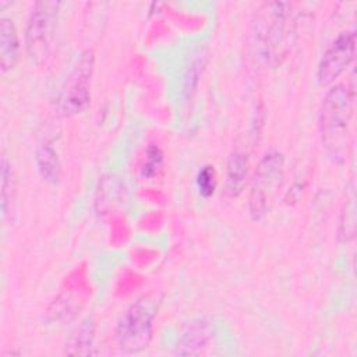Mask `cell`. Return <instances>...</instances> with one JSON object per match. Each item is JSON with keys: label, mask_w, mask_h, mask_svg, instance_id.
Listing matches in <instances>:
<instances>
[{"label": "cell", "mask_w": 357, "mask_h": 357, "mask_svg": "<svg viewBox=\"0 0 357 357\" xmlns=\"http://www.w3.org/2000/svg\"><path fill=\"white\" fill-rule=\"evenodd\" d=\"M291 4L269 1L261 4L254 14L250 31L252 54L271 67L279 66L287 54L294 35Z\"/></svg>", "instance_id": "cell-1"}, {"label": "cell", "mask_w": 357, "mask_h": 357, "mask_svg": "<svg viewBox=\"0 0 357 357\" xmlns=\"http://www.w3.org/2000/svg\"><path fill=\"white\" fill-rule=\"evenodd\" d=\"M353 103L354 91L347 85L337 84L326 92L319 107L318 131L321 144L333 163L344 162Z\"/></svg>", "instance_id": "cell-2"}, {"label": "cell", "mask_w": 357, "mask_h": 357, "mask_svg": "<svg viewBox=\"0 0 357 357\" xmlns=\"http://www.w3.org/2000/svg\"><path fill=\"white\" fill-rule=\"evenodd\" d=\"M60 1H36L25 28V52L29 61L42 66L50 56L56 38Z\"/></svg>", "instance_id": "cell-3"}, {"label": "cell", "mask_w": 357, "mask_h": 357, "mask_svg": "<svg viewBox=\"0 0 357 357\" xmlns=\"http://www.w3.org/2000/svg\"><path fill=\"white\" fill-rule=\"evenodd\" d=\"M155 314L156 301L151 296L141 297L123 312L116 329V340L121 351L134 354L148 347Z\"/></svg>", "instance_id": "cell-4"}, {"label": "cell", "mask_w": 357, "mask_h": 357, "mask_svg": "<svg viewBox=\"0 0 357 357\" xmlns=\"http://www.w3.org/2000/svg\"><path fill=\"white\" fill-rule=\"evenodd\" d=\"M284 178V156L278 151L268 152L259 162L248 197V211L254 220L271 209Z\"/></svg>", "instance_id": "cell-5"}, {"label": "cell", "mask_w": 357, "mask_h": 357, "mask_svg": "<svg viewBox=\"0 0 357 357\" xmlns=\"http://www.w3.org/2000/svg\"><path fill=\"white\" fill-rule=\"evenodd\" d=\"M95 56L92 50H84L75 59L67 74L59 98L60 110L66 116H75L85 112L91 103V86Z\"/></svg>", "instance_id": "cell-6"}, {"label": "cell", "mask_w": 357, "mask_h": 357, "mask_svg": "<svg viewBox=\"0 0 357 357\" xmlns=\"http://www.w3.org/2000/svg\"><path fill=\"white\" fill-rule=\"evenodd\" d=\"M356 50V33L354 31L340 32L329 47L322 54L318 68L317 79L321 85L326 86L332 84L339 75L349 67L354 59Z\"/></svg>", "instance_id": "cell-7"}, {"label": "cell", "mask_w": 357, "mask_h": 357, "mask_svg": "<svg viewBox=\"0 0 357 357\" xmlns=\"http://www.w3.org/2000/svg\"><path fill=\"white\" fill-rule=\"evenodd\" d=\"M212 339V325L205 319H197L187 325L180 335L174 353L180 356H197L204 351Z\"/></svg>", "instance_id": "cell-8"}, {"label": "cell", "mask_w": 357, "mask_h": 357, "mask_svg": "<svg viewBox=\"0 0 357 357\" xmlns=\"http://www.w3.org/2000/svg\"><path fill=\"white\" fill-rule=\"evenodd\" d=\"M20 40L15 24L11 18L1 17L0 20V68L6 74L11 71L18 61Z\"/></svg>", "instance_id": "cell-9"}, {"label": "cell", "mask_w": 357, "mask_h": 357, "mask_svg": "<svg viewBox=\"0 0 357 357\" xmlns=\"http://www.w3.org/2000/svg\"><path fill=\"white\" fill-rule=\"evenodd\" d=\"M248 173L247 153L234 149L227 159V169L225 177V194L227 198H236L241 194Z\"/></svg>", "instance_id": "cell-10"}, {"label": "cell", "mask_w": 357, "mask_h": 357, "mask_svg": "<svg viewBox=\"0 0 357 357\" xmlns=\"http://www.w3.org/2000/svg\"><path fill=\"white\" fill-rule=\"evenodd\" d=\"M95 324L91 317L82 319L66 340L64 353L70 356H88L92 353Z\"/></svg>", "instance_id": "cell-11"}, {"label": "cell", "mask_w": 357, "mask_h": 357, "mask_svg": "<svg viewBox=\"0 0 357 357\" xmlns=\"http://www.w3.org/2000/svg\"><path fill=\"white\" fill-rule=\"evenodd\" d=\"M35 165L40 177L49 184L61 181V163L56 149L50 144H42L35 151Z\"/></svg>", "instance_id": "cell-12"}, {"label": "cell", "mask_w": 357, "mask_h": 357, "mask_svg": "<svg viewBox=\"0 0 357 357\" xmlns=\"http://www.w3.org/2000/svg\"><path fill=\"white\" fill-rule=\"evenodd\" d=\"M337 233H339L337 236L342 241H350L354 237V233H356V197H354L353 187L349 188V195L346 197V199L343 202Z\"/></svg>", "instance_id": "cell-13"}, {"label": "cell", "mask_w": 357, "mask_h": 357, "mask_svg": "<svg viewBox=\"0 0 357 357\" xmlns=\"http://www.w3.org/2000/svg\"><path fill=\"white\" fill-rule=\"evenodd\" d=\"M15 198V178L6 155L1 156V219L6 220Z\"/></svg>", "instance_id": "cell-14"}, {"label": "cell", "mask_w": 357, "mask_h": 357, "mask_svg": "<svg viewBox=\"0 0 357 357\" xmlns=\"http://www.w3.org/2000/svg\"><path fill=\"white\" fill-rule=\"evenodd\" d=\"M216 172L212 165L202 166L195 176V185L198 190V194L202 198H209L213 195L216 190Z\"/></svg>", "instance_id": "cell-15"}, {"label": "cell", "mask_w": 357, "mask_h": 357, "mask_svg": "<svg viewBox=\"0 0 357 357\" xmlns=\"http://www.w3.org/2000/svg\"><path fill=\"white\" fill-rule=\"evenodd\" d=\"M163 165V152L159 146L151 145L146 151L145 160L141 167V176L145 178H151L158 174V172L162 169Z\"/></svg>", "instance_id": "cell-16"}]
</instances>
